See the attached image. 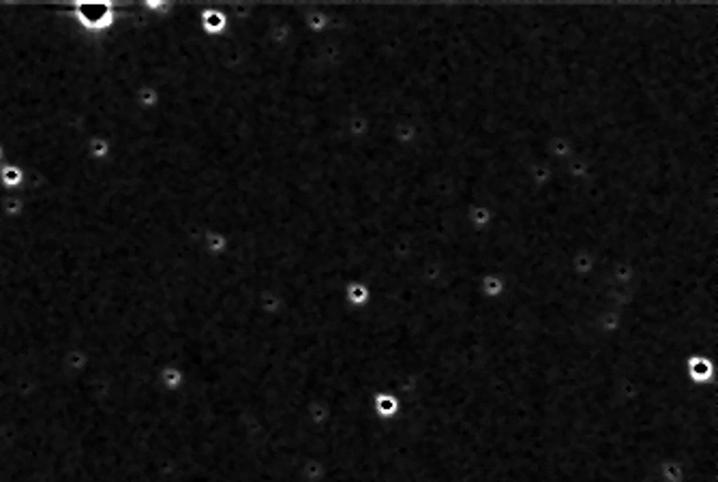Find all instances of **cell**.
<instances>
[]
</instances>
